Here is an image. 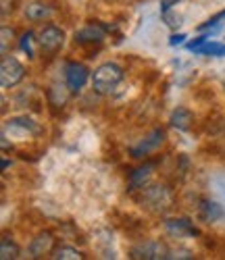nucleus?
Listing matches in <instances>:
<instances>
[{
    "instance_id": "nucleus-24",
    "label": "nucleus",
    "mask_w": 225,
    "mask_h": 260,
    "mask_svg": "<svg viewBox=\"0 0 225 260\" xmlns=\"http://www.w3.org/2000/svg\"><path fill=\"white\" fill-rule=\"evenodd\" d=\"M175 3H177V0H163V3H161V9H163V13H167V11H169V9H171Z\"/></svg>"
},
{
    "instance_id": "nucleus-9",
    "label": "nucleus",
    "mask_w": 225,
    "mask_h": 260,
    "mask_svg": "<svg viewBox=\"0 0 225 260\" xmlns=\"http://www.w3.org/2000/svg\"><path fill=\"white\" fill-rule=\"evenodd\" d=\"M165 229L173 237H192V235H198L196 227L188 219H167L165 221Z\"/></svg>"
},
{
    "instance_id": "nucleus-5",
    "label": "nucleus",
    "mask_w": 225,
    "mask_h": 260,
    "mask_svg": "<svg viewBox=\"0 0 225 260\" xmlns=\"http://www.w3.org/2000/svg\"><path fill=\"white\" fill-rule=\"evenodd\" d=\"M63 42H65V34L54 27V25H48V27H44L38 36V44L44 52H48V54H54L61 46H63Z\"/></svg>"
},
{
    "instance_id": "nucleus-6",
    "label": "nucleus",
    "mask_w": 225,
    "mask_h": 260,
    "mask_svg": "<svg viewBox=\"0 0 225 260\" xmlns=\"http://www.w3.org/2000/svg\"><path fill=\"white\" fill-rule=\"evenodd\" d=\"M88 77H90V71L81 62H69L65 67V81L71 92H79L83 88V83L88 81Z\"/></svg>"
},
{
    "instance_id": "nucleus-4",
    "label": "nucleus",
    "mask_w": 225,
    "mask_h": 260,
    "mask_svg": "<svg viewBox=\"0 0 225 260\" xmlns=\"http://www.w3.org/2000/svg\"><path fill=\"white\" fill-rule=\"evenodd\" d=\"M131 258L138 260H161V258H171L169 250L161 242H142L131 248Z\"/></svg>"
},
{
    "instance_id": "nucleus-22",
    "label": "nucleus",
    "mask_w": 225,
    "mask_h": 260,
    "mask_svg": "<svg viewBox=\"0 0 225 260\" xmlns=\"http://www.w3.org/2000/svg\"><path fill=\"white\" fill-rule=\"evenodd\" d=\"M13 11V0H3V17H7Z\"/></svg>"
},
{
    "instance_id": "nucleus-10",
    "label": "nucleus",
    "mask_w": 225,
    "mask_h": 260,
    "mask_svg": "<svg viewBox=\"0 0 225 260\" xmlns=\"http://www.w3.org/2000/svg\"><path fill=\"white\" fill-rule=\"evenodd\" d=\"M52 248H54V235H52V233H48V231H44V233H40V235L36 237V240L32 242L30 252H32V256H34V258H42V256L50 254V252H52Z\"/></svg>"
},
{
    "instance_id": "nucleus-21",
    "label": "nucleus",
    "mask_w": 225,
    "mask_h": 260,
    "mask_svg": "<svg viewBox=\"0 0 225 260\" xmlns=\"http://www.w3.org/2000/svg\"><path fill=\"white\" fill-rule=\"evenodd\" d=\"M32 38H34V36L27 31L23 38H21V44H19V46H21V50L27 52V56H34V50H32Z\"/></svg>"
},
{
    "instance_id": "nucleus-18",
    "label": "nucleus",
    "mask_w": 225,
    "mask_h": 260,
    "mask_svg": "<svg viewBox=\"0 0 225 260\" xmlns=\"http://www.w3.org/2000/svg\"><path fill=\"white\" fill-rule=\"evenodd\" d=\"M52 254H54V256H52L54 260H79V258H81V254H79L77 250L67 248V246H63V248L54 250Z\"/></svg>"
},
{
    "instance_id": "nucleus-17",
    "label": "nucleus",
    "mask_w": 225,
    "mask_h": 260,
    "mask_svg": "<svg viewBox=\"0 0 225 260\" xmlns=\"http://www.w3.org/2000/svg\"><path fill=\"white\" fill-rule=\"evenodd\" d=\"M0 258H3V260L19 258V248H17V244L11 240L9 235H5L3 242H0Z\"/></svg>"
},
{
    "instance_id": "nucleus-13",
    "label": "nucleus",
    "mask_w": 225,
    "mask_h": 260,
    "mask_svg": "<svg viewBox=\"0 0 225 260\" xmlns=\"http://www.w3.org/2000/svg\"><path fill=\"white\" fill-rule=\"evenodd\" d=\"M198 214H200V219L205 221V223H215V221H219L221 216H223V208H221L217 202L202 200V202H200V210H198Z\"/></svg>"
},
{
    "instance_id": "nucleus-1",
    "label": "nucleus",
    "mask_w": 225,
    "mask_h": 260,
    "mask_svg": "<svg viewBox=\"0 0 225 260\" xmlns=\"http://www.w3.org/2000/svg\"><path fill=\"white\" fill-rule=\"evenodd\" d=\"M123 79V69L115 62H104L92 73V85L98 94H108L117 88Z\"/></svg>"
},
{
    "instance_id": "nucleus-23",
    "label": "nucleus",
    "mask_w": 225,
    "mask_h": 260,
    "mask_svg": "<svg viewBox=\"0 0 225 260\" xmlns=\"http://www.w3.org/2000/svg\"><path fill=\"white\" fill-rule=\"evenodd\" d=\"M184 38H186L184 34H177V36H171V40H169V44H171V46H177V44H179V42H182Z\"/></svg>"
},
{
    "instance_id": "nucleus-16",
    "label": "nucleus",
    "mask_w": 225,
    "mask_h": 260,
    "mask_svg": "<svg viewBox=\"0 0 225 260\" xmlns=\"http://www.w3.org/2000/svg\"><path fill=\"white\" fill-rule=\"evenodd\" d=\"M194 52L196 54H205V56H225V44H219V42L207 40L205 44L198 46Z\"/></svg>"
},
{
    "instance_id": "nucleus-2",
    "label": "nucleus",
    "mask_w": 225,
    "mask_h": 260,
    "mask_svg": "<svg viewBox=\"0 0 225 260\" xmlns=\"http://www.w3.org/2000/svg\"><path fill=\"white\" fill-rule=\"evenodd\" d=\"M144 204L150 208V210H156V212H165L167 208H171V191L165 187V185H150V187H144V196H142Z\"/></svg>"
},
{
    "instance_id": "nucleus-19",
    "label": "nucleus",
    "mask_w": 225,
    "mask_h": 260,
    "mask_svg": "<svg viewBox=\"0 0 225 260\" xmlns=\"http://www.w3.org/2000/svg\"><path fill=\"white\" fill-rule=\"evenodd\" d=\"M221 21H225V11H221L219 15H215L213 19H209L205 25H200V29L205 31V29H215V27H219L221 25Z\"/></svg>"
},
{
    "instance_id": "nucleus-12",
    "label": "nucleus",
    "mask_w": 225,
    "mask_h": 260,
    "mask_svg": "<svg viewBox=\"0 0 225 260\" xmlns=\"http://www.w3.org/2000/svg\"><path fill=\"white\" fill-rule=\"evenodd\" d=\"M152 165H144V167H140V169H136L129 175V189L131 191H136V189H144L146 187V181L150 179V175H152Z\"/></svg>"
},
{
    "instance_id": "nucleus-20",
    "label": "nucleus",
    "mask_w": 225,
    "mask_h": 260,
    "mask_svg": "<svg viewBox=\"0 0 225 260\" xmlns=\"http://www.w3.org/2000/svg\"><path fill=\"white\" fill-rule=\"evenodd\" d=\"M13 29L11 27H7V25H3V56H7V50H9V42L13 40Z\"/></svg>"
},
{
    "instance_id": "nucleus-8",
    "label": "nucleus",
    "mask_w": 225,
    "mask_h": 260,
    "mask_svg": "<svg viewBox=\"0 0 225 260\" xmlns=\"http://www.w3.org/2000/svg\"><path fill=\"white\" fill-rule=\"evenodd\" d=\"M7 132H19L21 136H40L42 127L30 117H15L7 123Z\"/></svg>"
},
{
    "instance_id": "nucleus-15",
    "label": "nucleus",
    "mask_w": 225,
    "mask_h": 260,
    "mask_svg": "<svg viewBox=\"0 0 225 260\" xmlns=\"http://www.w3.org/2000/svg\"><path fill=\"white\" fill-rule=\"evenodd\" d=\"M169 123L177 129H182V132H186V129L190 127V123H192V113L186 111V108H177V111H173Z\"/></svg>"
},
{
    "instance_id": "nucleus-3",
    "label": "nucleus",
    "mask_w": 225,
    "mask_h": 260,
    "mask_svg": "<svg viewBox=\"0 0 225 260\" xmlns=\"http://www.w3.org/2000/svg\"><path fill=\"white\" fill-rule=\"evenodd\" d=\"M25 69L17 58L13 56H5L3 64H0V85L7 90V88H15V85L23 79Z\"/></svg>"
},
{
    "instance_id": "nucleus-7",
    "label": "nucleus",
    "mask_w": 225,
    "mask_h": 260,
    "mask_svg": "<svg viewBox=\"0 0 225 260\" xmlns=\"http://www.w3.org/2000/svg\"><path fill=\"white\" fill-rule=\"evenodd\" d=\"M163 138H165V132H163V129H154V132H152L146 140H142L136 148H131V156H133V158H142V156H146L148 152H152L154 148H159V146L163 144Z\"/></svg>"
},
{
    "instance_id": "nucleus-11",
    "label": "nucleus",
    "mask_w": 225,
    "mask_h": 260,
    "mask_svg": "<svg viewBox=\"0 0 225 260\" xmlns=\"http://www.w3.org/2000/svg\"><path fill=\"white\" fill-rule=\"evenodd\" d=\"M104 34L106 29L98 23H92V25H86L83 29H79L75 34V40L81 42V44H94V42H102L104 40Z\"/></svg>"
},
{
    "instance_id": "nucleus-14",
    "label": "nucleus",
    "mask_w": 225,
    "mask_h": 260,
    "mask_svg": "<svg viewBox=\"0 0 225 260\" xmlns=\"http://www.w3.org/2000/svg\"><path fill=\"white\" fill-rule=\"evenodd\" d=\"M52 15V9L46 7L44 3H32L25 7V17L32 19V21H44Z\"/></svg>"
}]
</instances>
